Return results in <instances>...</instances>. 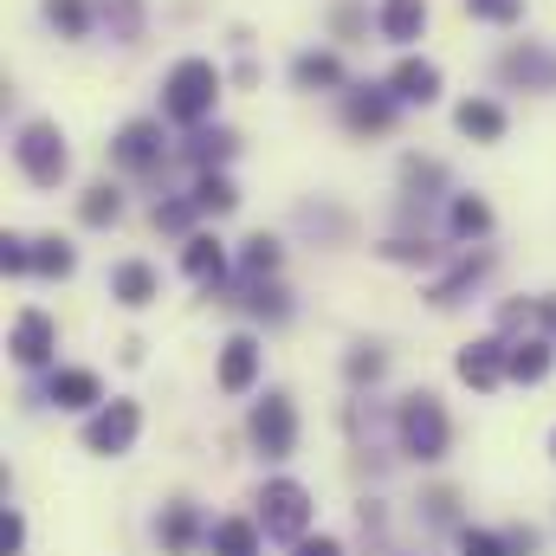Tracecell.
<instances>
[{
  "mask_svg": "<svg viewBox=\"0 0 556 556\" xmlns=\"http://www.w3.org/2000/svg\"><path fill=\"white\" fill-rule=\"evenodd\" d=\"M214 98H220V65L214 59H181L168 78H162V111L188 130H201L214 117Z\"/></svg>",
  "mask_w": 556,
  "mask_h": 556,
  "instance_id": "cell-1",
  "label": "cell"
},
{
  "mask_svg": "<svg viewBox=\"0 0 556 556\" xmlns=\"http://www.w3.org/2000/svg\"><path fill=\"white\" fill-rule=\"evenodd\" d=\"M395 427H402V453L408 459H420V466H433V459H446V440H453V420H446V408H440V395H408L402 402V415H395Z\"/></svg>",
  "mask_w": 556,
  "mask_h": 556,
  "instance_id": "cell-2",
  "label": "cell"
},
{
  "mask_svg": "<svg viewBox=\"0 0 556 556\" xmlns=\"http://www.w3.org/2000/svg\"><path fill=\"white\" fill-rule=\"evenodd\" d=\"M311 492L298 485V479H266L260 485V531L278 538V544H304L311 538Z\"/></svg>",
  "mask_w": 556,
  "mask_h": 556,
  "instance_id": "cell-3",
  "label": "cell"
},
{
  "mask_svg": "<svg viewBox=\"0 0 556 556\" xmlns=\"http://www.w3.org/2000/svg\"><path fill=\"white\" fill-rule=\"evenodd\" d=\"M13 155H20V168H26L33 188H59L65 168H72V149H65V137L52 124H26L20 142H13Z\"/></svg>",
  "mask_w": 556,
  "mask_h": 556,
  "instance_id": "cell-4",
  "label": "cell"
},
{
  "mask_svg": "<svg viewBox=\"0 0 556 556\" xmlns=\"http://www.w3.org/2000/svg\"><path fill=\"white\" fill-rule=\"evenodd\" d=\"M247 433H253L260 459H291V446H298V408H291V395H278L273 389L266 402H253Z\"/></svg>",
  "mask_w": 556,
  "mask_h": 556,
  "instance_id": "cell-5",
  "label": "cell"
},
{
  "mask_svg": "<svg viewBox=\"0 0 556 556\" xmlns=\"http://www.w3.org/2000/svg\"><path fill=\"white\" fill-rule=\"evenodd\" d=\"M142 433V408L137 402H104L98 415L85 420V446L91 453H104V459H117V453H130Z\"/></svg>",
  "mask_w": 556,
  "mask_h": 556,
  "instance_id": "cell-6",
  "label": "cell"
},
{
  "mask_svg": "<svg viewBox=\"0 0 556 556\" xmlns=\"http://www.w3.org/2000/svg\"><path fill=\"white\" fill-rule=\"evenodd\" d=\"M453 369H459V382H466V389L492 395V389L511 376V343H498V337H479V343H466V350H459V363H453Z\"/></svg>",
  "mask_w": 556,
  "mask_h": 556,
  "instance_id": "cell-7",
  "label": "cell"
},
{
  "mask_svg": "<svg viewBox=\"0 0 556 556\" xmlns=\"http://www.w3.org/2000/svg\"><path fill=\"white\" fill-rule=\"evenodd\" d=\"M7 350H13V363L46 369V363H52V350H59L52 317H46V311H20V317H13V337H7Z\"/></svg>",
  "mask_w": 556,
  "mask_h": 556,
  "instance_id": "cell-8",
  "label": "cell"
},
{
  "mask_svg": "<svg viewBox=\"0 0 556 556\" xmlns=\"http://www.w3.org/2000/svg\"><path fill=\"white\" fill-rule=\"evenodd\" d=\"M505 85H525V91H556V52L551 46H511L498 59Z\"/></svg>",
  "mask_w": 556,
  "mask_h": 556,
  "instance_id": "cell-9",
  "label": "cell"
},
{
  "mask_svg": "<svg viewBox=\"0 0 556 556\" xmlns=\"http://www.w3.org/2000/svg\"><path fill=\"white\" fill-rule=\"evenodd\" d=\"M260 382V343L253 337H227L220 343V389L227 395H247Z\"/></svg>",
  "mask_w": 556,
  "mask_h": 556,
  "instance_id": "cell-10",
  "label": "cell"
},
{
  "mask_svg": "<svg viewBox=\"0 0 556 556\" xmlns=\"http://www.w3.org/2000/svg\"><path fill=\"white\" fill-rule=\"evenodd\" d=\"M111 149H117V162H124V168L149 175V168L162 162V124H149V117H142V124H124Z\"/></svg>",
  "mask_w": 556,
  "mask_h": 556,
  "instance_id": "cell-11",
  "label": "cell"
},
{
  "mask_svg": "<svg viewBox=\"0 0 556 556\" xmlns=\"http://www.w3.org/2000/svg\"><path fill=\"white\" fill-rule=\"evenodd\" d=\"M343 124H350V130H389V124H395V91L356 85V91L343 98Z\"/></svg>",
  "mask_w": 556,
  "mask_h": 556,
  "instance_id": "cell-12",
  "label": "cell"
},
{
  "mask_svg": "<svg viewBox=\"0 0 556 556\" xmlns=\"http://www.w3.org/2000/svg\"><path fill=\"white\" fill-rule=\"evenodd\" d=\"M46 402H59V408H98V402H104V382H98L91 369H59V376L46 382Z\"/></svg>",
  "mask_w": 556,
  "mask_h": 556,
  "instance_id": "cell-13",
  "label": "cell"
},
{
  "mask_svg": "<svg viewBox=\"0 0 556 556\" xmlns=\"http://www.w3.org/2000/svg\"><path fill=\"white\" fill-rule=\"evenodd\" d=\"M389 91H395L402 104H433V98H440V65H427V59H402L395 78H389Z\"/></svg>",
  "mask_w": 556,
  "mask_h": 556,
  "instance_id": "cell-14",
  "label": "cell"
},
{
  "mask_svg": "<svg viewBox=\"0 0 556 556\" xmlns=\"http://www.w3.org/2000/svg\"><path fill=\"white\" fill-rule=\"evenodd\" d=\"M194 544H201V511L181 498V505H168V511H162V551H168V556H188Z\"/></svg>",
  "mask_w": 556,
  "mask_h": 556,
  "instance_id": "cell-15",
  "label": "cell"
},
{
  "mask_svg": "<svg viewBox=\"0 0 556 556\" xmlns=\"http://www.w3.org/2000/svg\"><path fill=\"white\" fill-rule=\"evenodd\" d=\"M111 298H117V304H130V311H142V304L155 298V266H142V260H124V266L111 273Z\"/></svg>",
  "mask_w": 556,
  "mask_h": 556,
  "instance_id": "cell-16",
  "label": "cell"
},
{
  "mask_svg": "<svg viewBox=\"0 0 556 556\" xmlns=\"http://www.w3.org/2000/svg\"><path fill=\"white\" fill-rule=\"evenodd\" d=\"M453 124H459L466 137H479V142H498V137H505V111H498L492 98H466V104L453 111Z\"/></svg>",
  "mask_w": 556,
  "mask_h": 556,
  "instance_id": "cell-17",
  "label": "cell"
},
{
  "mask_svg": "<svg viewBox=\"0 0 556 556\" xmlns=\"http://www.w3.org/2000/svg\"><path fill=\"white\" fill-rule=\"evenodd\" d=\"M420 26H427V0H382V39L408 46L420 39Z\"/></svg>",
  "mask_w": 556,
  "mask_h": 556,
  "instance_id": "cell-18",
  "label": "cell"
},
{
  "mask_svg": "<svg viewBox=\"0 0 556 556\" xmlns=\"http://www.w3.org/2000/svg\"><path fill=\"white\" fill-rule=\"evenodd\" d=\"M207 544H214V556H260V525L253 518H220L207 531Z\"/></svg>",
  "mask_w": 556,
  "mask_h": 556,
  "instance_id": "cell-19",
  "label": "cell"
},
{
  "mask_svg": "<svg viewBox=\"0 0 556 556\" xmlns=\"http://www.w3.org/2000/svg\"><path fill=\"white\" fill-rule=\"evenodd\" d=\"M181 266H188V278H207V285H220V273H227V253H220V240H207V233H188V247H181Z\"/></svg>",
  "mask_w": 556,
  "mask_h": 556,
  "instance_id": "cell-20",
  "label": "cell"
},
{
  "mask_svg": "<svg viewBox=\"0 0 556 556\" xmlns=\"http://www.w3.org/2000/svg\"><path fill=\"white\" fill-rule=\"evenodd\" d=\"M233 149H240V137H233V130H194V137H188V162L207 175V168H220Z\"/></svg>",
  "mask_w": 556,
  "mask_h": 556,
  "instance_id": "cell-21",
  "label": "cell"
},
{
  "mask_svg": "<svg viewBox=\"0 0 556 556\" xmlns=\"http://www.w3.org/2000/svg\"><path fill=\"white\" fill-rule=\"evenodd\" d=\"M291 78H298V91H317V85H343V65H337V52H298Z\"/></svg>",
  "mask_w": 556,
  "mask_h": 556,
  "instance_id": "cell-22",
  "label": "cell"
},
{
  "mask_svg": "<svg viewBox=\"0 0 556 556\" xmlns=\"http://www.w3.org/2000/svg\"><path fill=\"white\" fill-rule=\"evenodd\" d=\"M544 376H551V343L544 337L511 343V382H544Z\"/></svg>",
  "mask_w": 556,
  "mask_h": 556,
  "instance_id": "cell-23",
  "label": "cell"
},
{
  "mask_svg": "<svg viewBox=\"0 0 556 556\" xmlns=\"http://www.w3.org/2000/svg\"><path fill=\"white\" fill-rule=\"evenodd\" d=\"M194 207H201V214H233V207H240V188H233L227 175L207 168V175L194 181Z\"/></svg>",
  "mask_w": 556,
  "mask_h": 556,
  "instance_id": "cell-24",
  "label": "cell"
},
{
  "mask_svg": "<svg viewBox=\"0 0 556 556\" xmlns=\"http://www.w3.org/2000/svg\"><path fill=\"white\" fill-rule=\"evenodd\" d=\"M124 214V194L111 188V181H98V188H85V201H78V220L85 227H111Z\"/></svg>",
  "mask_w": 556,
  "mask_h": 556,
  "instance_id": "cell-25",
  "label": "cell"
},
{
  "mask_svg": "<svg viewBox=\"0 0 556 556\" xmlns=\"http://www.w3.org/2000/svg\"><path fill=\"white\" fill-rule=\"evenodd\" d=\"M72 266H78V253L65 240H33V273L39 278H72Z\"/></svg>",
  "mask_w": 556,
  "mask_h": 556,
  "instance_id": "cell-26",
  "label": "cell"
},
{
  "mask_svg": "<svg viewBox=\"0 0 556 556\" xmlns=\"http://www.w3.org/2000/svg\"><path fill=\"white\" fill-rule=\"evenodd\" d=\"M240 273L247 278H273L278 273V240L273 233H253V240L240 247Z\"/></svg>",
  "mask_w": 556,
  "mask_h": 556,
  "instance_id": "cell-27",
  "label": "cell"
},
{
  "mask_svg": "<svg viewBox=\"0 0 556 556\" xmlns=\"http://www.w3.org/2000/svg\"><path fill=\"white\" fill-rule=\"evenodd\" d=\"M485 227H492V207H485L479 194H459V201H453V233H459V240H479Z\"/></svg>",
  "mask_w": 556,
  "mask_h": 556,
  "instance_id": "cell-28",
  "label": "cell"
},
{
  "mask_svg": "<svg viewBox=\"0 0 556 556\" xmlns=\"http://www.w3.org/2000/svg\"><path fill=\"white\" fill-rule=\"evenodd\" d=\"M46 20H52L65 39H85V33H91V7H85V0H46Z\"/></svg>",
  "mask_w": 556,
  "mask_h": 556,
  "instance_id": "cell-29",
  "label": "cell"
},
{
  "mask_svg": "<svg viewBox=\"0 0 556 556\" xmlns=\"http://www.w3.org/2000/svg\"><path fill=\"white\" fill-rule=\"evenodd\" d=\"M485 266H492L485 253H472V260H459V273H453V278H440V285H433V304H459V291H466L472 278L485 273Z\"/></svg>",
  "mask_w": 556,
  "mask_h": 556,
  "instance_id": "cell-30",
  "label": "cell"
},
{
  "mask_svg": "<svg viewBox=\"0 0 556 556\" xmlns=\"http://www.w3.org/2000/svg\"><path fill=\"white\" fill-rule=\"evenodd\" d=\"M98 13L111 20V39H137L142 33V7L137 0H98Z\"/></svg>",
  "mask_w": 556,
  "mask_h": 556,
  "instance_id": "cell-31",
  "label": "cell"
},
{
  "mask_svg": "<svg viewBox=\"0 0 556 556\" xmlns=\"http://www.w3.org/2000/svg\"><path fill=\"white\" fill-rule=\"evenodd\" d=\"M247 311H253V317H266V324H278V317H285L291 304H285V291H278V285L253 278V291H247Z\"/></svg>",
  "mask_w": 556,
  "mask_h": 556,
  "instance_id": "cell-32",
  "label": "cell"
},
{
  "mask_svg": "<svg viewBox=\"0 0 556 556\" xmlns=\"http://www.w3.org/2000/svg\"><path fill=\"white\" fill-rule=\"evenodd\" d=\"M194 214H201V207H194V194H188V201H155V227H162V233H188V227H194Z\"/></svg>",
  "mask_w": 556,
  "mask_h": 556,
  "instance_id": "cell-33",
  "label": "cell"
},
{
  "mask_svg": "<svg viewBox=\"0 0 556 556\" xmlns=\"http://www.w3.org/2000/svg\"><path fill=\"white\" fill-rule=\"evenodd\" d=\"M466 13L492 20V26H511V20H525V0H466Z\"/></svg>",
  "mask_w": 556,
  "mask_h": 556,
  "instance_id": "cell-34",
  "label": "cell"
},
{
  "mask_svg": "<svg viewBox=\"0 0 556 556\" xmlns=\"http://www.w3.org/2000/svg\"><path fill=\"white\" fill-rule=\"evenodd\" d=\"M459 556H511V544L492 531H459Z\"/></svg>",
  "mask_w": 556,
  "mask_h": 556,
  "instance_id": "cell-35",
  "label": "cell"
},
{
  "mask_svg": "<svg viewBox=\"0 0 556 556\" xmlns=\"http://www.w3.org/2000/svg\"><path fill=\"white\" fill-rule=\"evenodd\" d=\"M0 266H7V273H33V240L7 233V240H0Z\"/></svg>",
  "mask_w": 556,
  "mask_h": 556,
  "instance_id": "cell-36",
  "label": "cell"
},
{
  "mask_svg": "<svg viewBox=\"0 0 556 556\" xmlns=\"http://www.w3.org/2000/svg\"><path fill=\"white\" fill-rule=\"evenodd\" d=\"M343 369H350V382H376V376H382V350H369V343H363Z\"/></svg>",
  "mask_w": 556,
  "mask_h": 556,
  "instance_id": "cell-37",
  "label": "cell"
},
{
  "mask_svg": "<svg viewBox=\"0 0 556 556\" xmlns=\"http://www.w3.org/2000/svg\"><path fill=\"white\" fill-rule=\"evenodd\" d=\"M382 253H389V260H402V266H427V260H433V247H427V240H389V247H382Z\"/></svg>",
  "mask_w": 556,
  "mask_h": 556,
  "instance_id": "cell-38",
  "label": "cell"
},
{
  "mask_svg": "<svg viewBox=\"0 0 556 556\" xmlns=\"http://www.w3.org/2000/svg\"><path fill=\"white\" fill-rule=\"evenodd\" d=\"M26 544V525H20V511H7V525H0V556H20Z\"/></svg>",
  "mask_w": 556,
  "mask_h": 556,
  "instance_id": "cell-39",
  "label": "cell"
},
{
  "mask_svg": "<svg viewBox=\"0 0 556 556\" xmlns=\"http://www.w3.org/2000/svg\"><path fill=\"white\" fill-rule=\"evenodd\" d=\"M402 175H408V188H440V168L433 162H408Z\"/></svg>",
  "mask_w": 556,
  "mask_h": 556,
  "instance_id": "cell-40",
  "label": "cell"
},
{
  "mask_svg": "<svg viewBox=\"0 0 556 556\" xmlns=\"http://www.w3.org/2000/svg\"><path fill=\"white\" fill-rule=\"evenodd\" d=\"M505 544H511V556H538V531L518 525V531H505Z\"/></svg>",
  "mask_w": 556,
  "mask_h": 556,
  "instance_id": "cell-41",
  "label": "cell"
},
{
  "mask_svg": "<svg viewBox=\"0 0 556 556\" xmlns=\"http://www.w3.org/2000/svg\"><path fill=\"white\" fill-rule=\"evenodd\" d=\"M298 556H343V544H337V538H304Z\"/></svg>",
  "mask_w": 556,
  "mask_h": 556,
  "instance_id": "cell-42",
  "label": "cell"
},
{
  "mask_svg": "<svg viewBox=\"0 0 556 556\" xmlns=\"http://www.w3.org/2000/svg\"><path fill=\"white\" fill-rule=\"evenodd\" d=\"M551 459H556V433H551Z\"/></svg>",
  "mask_w": 556,
  "mask_h": 556,
  "instance_id": "cell-43",
  "label": "cell"
}]
</instances>
